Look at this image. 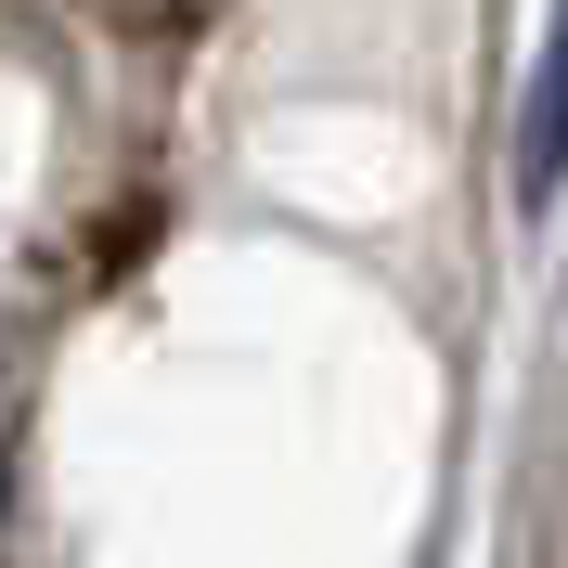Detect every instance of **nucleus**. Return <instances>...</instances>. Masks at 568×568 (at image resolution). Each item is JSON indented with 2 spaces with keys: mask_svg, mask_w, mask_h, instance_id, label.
<instances>
[{
  "mask_svg": "<svg viewBox=\"0 0 568 568\" xmlns=\"http://www.w3.org/2000/svg\"><path fill=\"white\" fill-rule=\"evenodd\" d=\"M568 181V0H556V39H542V65H530V104H517V194H556Z\"/></svg>",
  "mask_w": 568,
  "mask_h": 568,
  "instance_id": "nucleus-1",
  "label": "nucleus"
}]
</instances>
